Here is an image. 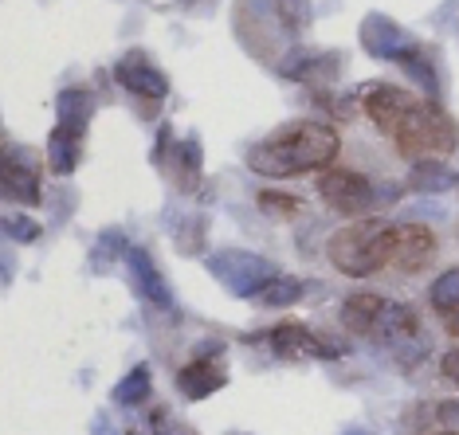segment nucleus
I'll use <instances>...</instances> for the list:
<instances>
[{"instance_id": "nucleus-23", "label": "nucleus", "mask_w": 459, "mask_h": 435, "mask_svg": "<svg viewBox=\"0 0 459 435\" xmlns=\"http://www.w3.org/2000/svg\"><path fill=\"white\" fill-rule=\"evenodd\" d=\"M4 232L13 235L16 243H36V240H39V224L28 220V216H8V220H4Z\"/></svg>"}, {"instance_id": "nucleus-7", "label": "nucleus", "mask_w": 459, "mask_h": 435, "mask_svg": "<svg viewBox=\"0 0 459 435\" xmlns=\"http://www.w3.org/2000/svg\"><path fill=\"white\" fill-rule=\"evenodd\" d=\"M318 192H322V200L330 204L333 212H346V216H358L369 209V200H373V184L361 177V173H353V169H326L318 177Z\"/></svg>"}, {"instance_id": "nucleus-24", "label": "nucleus", "mask_w": 459, "mask_h": 435, "mask_svg": "<svg viewBox=\"0 0 459 435\" xmlns=\"http://www.w3.org/2000/svg\"><path fill=\"white\" fill-rule=\"evenodd\" d=\"M114 255H126V235L122 232H102L99 235V243H95V259L99 263H107V259H114Z\"/></svg>"}, {"instance_id": "nucleus-27", "label": "nucleus", "mask_w": 459, "mask_h": 435, "mask_svg": "<svg viewBox=\"0 0 459 435\" xmlns=\"http://www.w3.org/2000/svg\"><path fill=\"white\" fill-rule=\"evenodd\" d=\"M447 318H452V322H447V329H452V334H459V310H455V314H447Z\"/></svg>"}, {"instance_id": "nucleus-8", "label": "nucleus", "mask_w": 459, "mask_h": 435, "mask_svg": "<svg viewBox=\"0 0 459 435\" xmlns=\"http://www.w3.org/2000/svg\"><path fill=\"white\" fill-rule=\"evenodd\" d=\"M114 75H118V82L130 90L134 98L161 102L165 95H169V79H165V71H158V64H153V59H145L142 51L122 55V64L114 67Z\"/></svg>"}, {"instance_id": "nucleus-5", "label": "nucleus", "mask_w": 459, "mask_h": 435, "mask_svg": "<svg viewBox=\"0 0 459 435\" xmlns=\"http://www.w3.org/2000/svg\"><path fill=\"white\" fill-rule=\"evenodd\" d=\"M0 196L16 204H39V165L32 149H0Z\"/></svg>"}, {"instance_id": "nucleus-30", "label": "nucleus", "mask_w": 459, "mask_h": 435, "mask_svg": "<svg viewBox=\"0 0 459 435\" xmlns=\"http://www.w3.org/2000/svg\"><path fill=\"white\" fill-rule=\"evenodd\" d=\"M232 435H244V431H232Z\"/></svg>"}, {"instance_id": "nucleus-12", "label": "nucleus", "mask_w": 459, "mask_h": 435, "mask_svg": "<svg viewBox=\"0 0 459 435\" xmlns=\"http://www.w3.org/2000/svg\"><path fill=\"white\" fill-rule=\"evenodd\" d=\"M224 385H228L224 365L221 361H208V357H196V361H189V365L177 372V388H181L189 400H208Z\"/></svg>"}, {"instance_id": "nucleus-22", "label": "nucleus", "mask_w": 459, "mask_h": 435, "mask_svg": "<svg viewBox=\"0 0 459 435\" xmlns=\"http://www.w3.org/2000/svg\"><path fill=\"white\" fill-rule=\"evenodd\" d=\"M259 209L271 212V216H290V212H299V200L290 192H259Z\"/></svg>"}, {"instance_id": "nucleus-11", "label": "nucleus", "mask_w": 459, "mask_h": 435, "mask_svg": "<svg viewBox=\"0 0 459 435\" xmlns=\"http://www.w3.org/2000/svg\"><path fill=\"white\" fill-rule=\"evenodd\" d=\"M436 252V235L432 227H420V224H404L396 227V240H393V259L401 271H416V267H424L428 259Z\"/></svg>"}, {"instance_id": "nucleus-20", "label": "nucleus", "mask_w": 459, "mask_h": 435, "mask_svg": "<svg viewBox=\"0 0 459 435\" xmlns=\"http://www.w3.org/2000/svg\"><path fill=\"white\" fill-rule=\"evenodd\" d=\"M428 298H432L436 314H455L459 310V267H452V271H444L440 278H436Z\"/></svg>"}, {"instance_id": "nucleus-4", "label": "nucleus", "mask_w": 459, "mask_h": 435, "mask_svg": "<svg viewBox=\"0 0 459 435\" xmlns=\"http://www.w3.org/2000/svg\"><path fill=\"white\" fill-rule=\"evenodd\" d=\"M208 271H212V278L221 286L232 290L236 298H255L267 278L279 275L275 267H271V259L255 255V252H236V247L208 255Z\"/></svg>"}, {"instance_id": "nucleus-26", "label": "nucleus", "mask_w": 459, "mask_h": 435, "mask_svg": "<svg viewBox=\"0 0 459 435\" xmlns=\"http://www.w3.org/2000/svg\"><path fill=\"white\" fill-rule=\"evenodd\" d=\"M440 369H444V377H447V380H455V385H459V345H455V349H447L444 361H440Z\"/></svg>"}, {"instance_id": "nucleus-1", "label": "nucleus", "mask_w": 459, "mask_h": 435, "mask_svg": "<svg viewBox=\"0 0 459 435\" xmlns=\"http://www.w3.org/2000/svg\"><path fill=\"white\" fill-rule=\"evenodd\" d=\"M361 107L369 118H377V126L396 141V149L404 158H444L459 145L455 122L436 107L432 98H416L409 90L393 87V82H369L361 90Z\"/></svg>"}, {"instance_id": "nucleus-21", "label": "nucleus", "mask_w": 459, "mask_h": 435, "mask_svg": "<svg viewBox=\"0 0 459 435\" xmlns=\"http://www.w3.org/2000/svg\"><path fill=\"white\" fill-rule=\"evenodd\" d=\"M275 16L287 32H302L310 24V0H275Z\"/></svg>"}, {"instance_id": "nucleus-17", "label": "nucleus", "mask_w": 459, "mask_h": 435, "mask_svg": "<svg viewBox=\"0 0 459 435\" xmlns=\"http://www.w3.org/2000/svg\"><path fill=\"white\" fill-rule=\"evenodd\" d=\"M409 184L416 192H444V189H452V184H459V177L452 169H444V165H436V161H420V165H412V177Z\"/></svg>"}, {"instance_id": "nucleus-31", "label": "nucleus", "mask_w": 459, "mask_h": 435, "mask_svg": "<svg viewBox=\"0 0 459 435\" xmlns=\"http://www.w3.org/2000/svg\"><path fill=\"white\" fill-rule=\"evenodd\" d=\"M185 4H193V0H185Z\"/></svg>"}, {"instance_id": "nucleus-29", "label": "nucleus", "mask_w": 459, "mask_h": 435, "mask_svg": "<svg viewBox=\"0 0 459 435\" xmlns=\"http://www.w3.org/2000/svg\"><path fill=\"white\" fill-rule=\"evenodd\" d=\"M432 435H455V431H432Z\"/></svg>"}, {"instance_id": "nucleus-13", "label": "nucleus", "mask_w": 459, "mask_h": 435, "mask_svg": "<svg viewBox=\"0 0 459 435\" xmlns=\"http://www.w3.org/2000/svg\"><path fill=\"white\" fill-rule=\"evenodd\" d=\"M342 67V55H330V51H307V47H295L290 55L279 64L287 79L295 82H322V79H333Z\"/></svg>"}, {"instance_id": "nucleus-3", "label": "nucleus", "mask_w": 459, "mask_h": 435, "mask_svg": "<svg viewBox=\"0 0 459 435\" xmlns=\"http://www.w3.org/2000/svg\"><path fill=\"white\" fill-rule=\"evenodd\" d=\"M393 240H396V224L381 220V216H365V220H353L330 240V263L350 278H369L381 267H389Z\"/></svg>"}, {"instance_id": "nucleus-16", "label": "nucleus", "mask_w": 459, "mask_h": 435, "mask_svg": "<svg viewBox=\"0 0 459 435\" xmlns=\"http://www.w3.org/2000/svg\"><path fill=\"white\" fill-rule=\"evenodd\" d=\"M79 158H82V138H79V133H71L64 126L51 130V138H48V165H51V173L71 177V173H75V165H79Z\"/></svg>"}, {"instance_id": "nucleus-10", "label": "nucleus", "mask_w": 459, "mask_h": 435, "mask_svg": "<svg viewBox=\"0 0 459 435\" xmlns=\"http://www.w3.org/2000/svg\"><path fill=\"white\" fill-rule=\"evenodd\" d=\"M126 263H130L134 286H138V294L145 298V303H153L158 310H173L169 283H165V275L158 271L153 255H150V252H142V247H126Z\"/></svg>"}, {"instance_id": "nucleus-2", "label": "nucleus", "mask_w": 459, "mask_h": 435, "mask_svg": "<svg viewBox=\"0 0 459 435\" xmlns=\"http://www.w3.org/2000/svg\"><path fill=\"white\" fill-rule=\"evenodd\" d=\"M342 149V138L333 126H322V122H290L279 133L255 141L247 149V165L264 177H299V173L322 169V165H333Z\"/></svg>"}, {"instance_id": "nucleus-18", "label": "nucleus", "mask_w": 459, "mask_h": 435, "mask_svg": "<svg viewBox=\"0 0 459 435\" xmlns=\"http://www.w3.org/2000/svg\"><path fill=\"white\" fill-rule=\"evenodd\" d=\"M255 298H259L264 306H271V310H279V306H295L299 298H302V283H299V278H290V275H271Z\"/></svg>"}, {"instance_id": "nucleus-28", "label": "nucleus", "mask_w": 459, "mask_h": 435, "mask_svg": "<svg viewBox=\"0 0 459 435\" xmlns=\"http://www.w3.org/2000/svg\"><path fill=\"white\" fill-rule=\"evenodd\" d=\"M346 435H373V431H358V428H353V431H346Z\"/></svg>"}, {"instance_id": "nucleus-14", "label": "nucleus", "mask_w": 459, "mask_h": 435, "mask_svg": "<svg viewBox=\"0 0 459 435\" xmlns=\"http://www.w3.org/2000/svg\"><path fill=\"white\" fill-rule=\"evenodd\" d=\"M381 310H385V298L381 294H369V290H361V294H350L346 298V306H342V322H346L350 334L373 337Z\"/></svg>"}, {"instance_id": "nucleus-9", "label": "nucleus", "mask_w": 459, "mask_h": 435, "mask_svg": "<svg viewBox=\"0 0 459 435\" xmlns=\"http://www.w3.org/2000/svg\"><path fill=\"white\" fill-rule=\"evenodd\" d=\"M267 345L275 349V354H287V357L315 354V357H326V361H330V357H342V354H346L338 341L318 337V334H310V329H302V326H295V322L271 329V334H267Z\"/></svg>"}, {"instance_id": "nucleus-6", "label": "nucleus", "mask_w": 459, "mask_h": 435, "mask_svg": "<svg viewBox=\"0 0 459 435\" xmlns=\"http://www.w3.org/2000/svg\"><path fill=\"white\" fill-rule=\"evenodd\" d=\"M361 47L369 51L373 59H385V64H404L412 51H420L416 39L404 32L401 24H393V20L381 13H369L361 20Z\"/></svg>"}, {"instance_id": "nucleus-25", "label": "nucleus", "mask_w": 459, "mask_h": 435, "mask_svg": "<svg viewBox=\"0 0 459 435\" xmlns=\"http://www.w3.org/2000/svg\"><path fill=\"white\" fill-rule=\"evenodd\" d=\"M153 431L158 435H196L193 428H185V423H173L169 412H158V416H153Z\"/></svg>"}, {"instance_id": "nucleus-19", "label": "nucleus", "mask_w": 459, "mask_h": 435, "mask_svg": "<svg viewBox=\"0 0 459 435\" xmlns=\"http://www.w3.org/2000/svg\"><path fill=\"white\" fill-rule=\"evenodd\" d=\"M150 380H153L150 365H134L126 377L118 380V388H114V400H118L122 408H134V404H142L145 397H150Z\"/></svg>"}, {"instance_id": "nucleus-15", "label": "nucleus", "mask_w": 459, "mask_h": 435, "mask_svg": "<svg viewBox=\"0 0 459 435\" xmlns=\"http://www.w3.org/2000/svg\"><path fill=\"white\" fill-rule=\"evenodd\" d=\"M91 114H95V98H91V90H82V87H71L59 95L56 102V126H64L71 133H79L82 138V130L91 126Z\"/></svg>"}]
</instances>
